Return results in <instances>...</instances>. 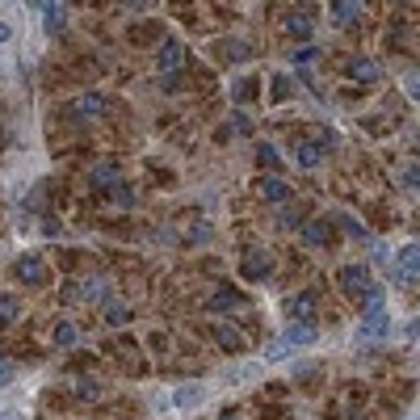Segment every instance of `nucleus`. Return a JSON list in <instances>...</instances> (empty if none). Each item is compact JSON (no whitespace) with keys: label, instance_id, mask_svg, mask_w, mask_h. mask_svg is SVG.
Instances as JSON below:
<instances>
[{"label":"nucleus","instance_id":"obj_1","mask_svg":"<svg viewBox=\"0 0 420 420\" xmlns=\"http://www.w3.org/2000/svg\"><path fill=\"white\" fill-rule=\"evenodd\" d=\"M391 332V316H387V307H382V294L374 290L370 298H366V316H362V324H357V336H387Z\"/></svg>","mask_w":420,"mask_h":420},{"label":"nucleus","instance_id":"obj_2","mask_svg":"<svg viewBox=\"0 0 420 420\" xmlns=\"http://www.w3.org/2000/svg\"><path fill=\"white\" fill-rule=\"evenodd\" d=\"M281 316H286V324H311V316H316V290L286 294L281 298Z\"/></svg>","mask_w":420,"mask_h":420},{"label":"nucleus","instance_id":"obj_3","mask_svg":"<svg viewBox=\"0 0 420 420\" xmlns=\"http://www.w3.org/2000/svg\"><path fill=\"white\" fill-rule=\"evenodd\" d=\"M340 290L353 294V298H370L378 286L370 281V269H366V265H345V269H340Z\"/></svg>","mask_w":420,"mask_h":420},{"label":"nucleus","instance_id":"obj_4","mask_svg":"<svg viewBox=\"0 0 420 420\" xmlns=\"http://www.w3.org/2000/svg\"><path fill=\"white\" fill-rule=\"evenodd\" d=\"M206 395H210V387H202V382H185V387H177V391L168 395V404H173L177 412H193V408H202V404H206Z\"/></svg>","mask_w":420,"mask_h":420},{"label":"nucleus","instance_id":"obj_5","mask_svg":"<svg viewBox=\"0 0 420 420\" xmlns=\"http://www.w3.org/2000/svg\"><path fill=\"white\" fill-rule=\"evenodd\" d=\"M286 34L290 38H311L316 34V9H290L286 13Z\"/></svg>","mask_w":420,"mask_h":420},{"label":"nucleus","instance_id":"obj_6","mask_svg":"<svg viewBox=\"0 0 420 420\" xmlns=\"http://www.w3.org/2000/svg\"><path fill=\"white\" fill-rule=\"evenodd\" d=\"M320 340V332H316V324H286V332H281V345L294 353V349H307V345H316Z\"/></svg>","mask_w":420,"mask_h":420},{"label":"nucleus","instance_id":"obj_7","mask_svg":"<svg viewBox=\"0 0 420 420\" xmlns=\"http://www.w3.org/2000/svg\"><path fill=\"white\" fill-rule=\"evenodd\" d=\"M13 269H17V278L26 281V286H43V278H47V274H43V257H38V252H21Z\"/></svg>","mask_w":420,"mask_h":420},{"label":"nucleus","instance_id":"obj_8","mask_svg":"<svg viewBox=\"0 0 420 420\" xmlns=\"http://www.w3.org/2000/svg\"><path fill=\"white\" fill-rule=\"evenodd\" d=\"M420 274V248L416 244H404L399 248V269H395V278H399V286H408V281H416Z\"/></svg>","mask_w":420,"mask_h":420},{"label":"nucleus","instance_id":"obj_9","mask_svg":"<svg viewBox=\"0 0 420 420\" xmlns=\"http://www.w3.org/2000/svg\"><path fill=\"white\" fill-rule=\"evenodd\" d=\"M181 63H185V47L177 38H168L164 47L156 50V72H177Z\"/></svg>","mask_w":420,"mask_h":420},{"label":"nucleus","instance_id":"obj_10","mask_svg":"<svg viewBox=\"0 0 420 420\" xmlns=\"http://www.w3.org/2000/svg\"><path fill=\"white\" fill-rule=\"evenodd\" d=\"M257 193H261L265 202H274V206H286V202H290V185L278 181V177H261V181H257Z\"/></svg>","mask_w":420,"mask_h":420},{"label":"nucleus","instance_id":"obj_11","mask_svg":"<svg viewBox=\"0 0 420 420\" xmlns=\"http://www.w3.org/2000/svg\"><path fill=\"white\" fill-rule=\"evenodd\" d=\"M269 265H274V261H269V252H265V248H257V252H248V257H244V278L265 281V278H269Z\"/></svg>","mask_w":420,"mask_h":420},{"label":"nucleus","instance_id":"obj_12","mask_svg":"<svg viewBox=\"0 0 420 420\" xmlns=\"http://www.w3.org/2000/svg\"><path fill=\"white\" fill-rule=\"evenodd\" d=\"M63 26H68V9L55 4V0H47V4H43V30H47V34H59Z\"/></svg>","mask_w":420,"mask_h":420},{"label":"nucleus","instance_id":"obj_13","mask_svg":"<svg viewBox=\"0 0 420 420\" xmlns=\"http://www.w3.org/2000/svg\"><path fill=\"white\" fill-rule=\"evenodd\" d=\"M328 232H332L328 219H311V223H303V244H307V248H324Z\"/></svg>","mask_w":420,"mask_h":420},{"label":"nucleus","instance_id":"obj_14","mask_svg":"<svg viewBox=\"0 0 420 420\" xmlns=\"http://www.w3.org/2000/svg\"><path fill=\"white\" fill-rule=\"evenodd\" d=\"M349 76L362 80V85H374V80H378V63L366 59V55H357V59H349Z\"/></svg>","mask_w":420,"mask_h":420},{"label":"nucleus","instance_id":"obj_15","mask_svg":"<svg viewBox=\"0 0 420 420\" xmlns=\"http://www.w3.org/2000/svg\"><path fill=\"white\" fill-rule=\"evenodd\" d=\"M118 181H122V177H118L114 164H97L93 173H89V189H114Z\"/></svg>","mask_w":420,"mask_h":420},{"label":"nucleus","instance_id":"obj_16","mask_svg":"<svg viewBox=\"0 0 420 420\" xmlns=\"http://www.w3.org/2000/svg\"><path fill=\"white\" fill-rule=\"evenodd\" d=\"M76 336H80V332H76V324H68V320H59V324L50 328V345H55V349H72Z\"/></svg>","mask_w":420,"mask_h":420},{"label":"nucleus","instance_id":"obj_17","mask_svg":"<svg viewBox=\"0 0 420 420\" xmlns=\"http://www.w3.org/2000/svg\"><path fill=\"white\" fill-rule=\"evenodd\" d=\"M76 114H80V118H97V114H105V97H101V93L76 97Z\"/></svg>","mask_w":420,"mask_h":420},{"label":"nucleus","instance_id":"obj_18","mask_svg":"<svg viewBox=\"0 0 420 420\" xmlns=\"http://www.w3.org/2000/svg\"><path fill=\"white\" fill-rule=\"evenodd\" d=\"M294 156H298V168L311 173V168H320V156H324V151H320V143H298Z\"/></svg>","mask_w":420,"mask_h":420},{"label":"nucleus","instance_id":"obj_19","mask_svg":"<svg viewBox=\"0 0 420 420\" xmlns=\"http://www.w3.org/2000/svg\"><path fill=\"white\" fill-rule=\"evenodd\" d=\"M219 55L239 63V59H248V55H252V47H248V43H239V38H227V43H219Z\"/></svg>","mask_w":420,"mask_h":420},{"label":"nucleus","instance_id":"obj_20","mask_svg":"<svg viewBox=\"0 0 420 420\" xmlns=\"http://www.w3.org/2000/svg\"><path fill=\"white\" fill-rule=\"evenodd\" d=\"M126 320H131V307H126V303H114V298H105V324H126Z\"/></svg>","mask_w":420,"mask_h":420},{"label":"nucleus","instance_id":"obj_21","mask_svg":"<svg viewBox=\"0 0 420 420\" xmlns=\"http://www.w3.org/2000/svg\"><path fill=\"white\" fill-rule=\"evenodd\" d=\"M17 316H21V303L13 294H0V328H9Z\"/></svg>","mask_w":420,"mask_h":420},{"label":"nucleus","instance_id":"obj_22","mask_svg":"<svg viewBox=\"0 0 420 420\" xmlns=\"http://www.w3.org/2000/svg\"><path fill=\"white\" fill-rule=\"evenodd\" d=\"M215 340L223 345V349H239V332L232 324H215Z\"/></svg>","mask_w":420,"mask_h":420},{"label":"nucleus","instance_id":"obj_23","mask_svg":"<svg viewBox=\"0 0 420 420\" xmlns=\"http://www.w3.org/2000/svg\"><path fill=\"white\" fill-rule=\"evenodd\" d=\"M257 160H261V168H269V173H278V168H281L278 151H274L269 143H261V147H257Z\"/></svg>","mask_w":420,"mask_h":420},{"label":"nucleus","instance_id":"obj_24","mask_svg":"<svg viewBox=\"0 0 420 420\" xmlns=\"http://www.w3.org/2000/svg\"><path fill=\"white\" fill-rule=\"evenodd\" d=\"M336 223H340L345 232L353 235V239H370V232H366V227H362V223H357L353 215H336Z\"/></svg>","mask_w":420,"mask_h":420},{"label":"nucleus","instance_id":"obj_25","mask_svg":"<svg viewBox=\"0 0 420 420\" xmlns=\"http://www.w3.org/2000/svg\"><path fill=\"white\" fill-rule=\"evenodd\" d=\"M357 13H362V9H357V0H340V4H336V9H332V17H336V21H340V26H345V21H353V17H357Z\"/></svg>","mask_w":420,"mask_h":420},{"label":"nucleus","instance_id":"obj_26","mask_svg":"<svg viewBox=\"0 0 420 420\" xmlns=\"http://www.w3.org/2000/svg\"><path fill=\"white\" fill-rule=\"evenodd\" d=\"M235 303H239V298H235V290H219V294L210 298V311H232Z\"/></svg>","mask_w":420,"mask_h":420},{"label":"nucleus","instance_id":"obj_27","mask_svg":"<svg viewBox=\"0 0 420 420\" xmlns=\"http://www.w3.org/2000/svg\"><path fill=\"white\" fill-rule=\"evenodd\" d=\"M114 202H118V206H135V189L126 185V181H118V185H114Z\"/></svg>","mask_w":420,"mask_h":420},{"label":"nucleus","instance_id":"obj_28","mask_svg":"<svg viewBox=\"0 0 420 420\" xmlns=\"http://www.w3.org/2000/svg\"><path fill=\"white\" fill-rule=\"evenodd\" d=\"M76 395H80V399H97V395H101V387H97L93 378H85V382H76Z\"/></svg>","mask_w":420,"mask_h":420},{"label":"nucleus","instance_id":"obj_29","mask_svg":"<svg viewBox=\"0 0 420 420\" xmlns=\"http://www.w3.org/2000/svg\"><path fill=\"white\" fill-rule=\"evenodd\" d=\"M13 378H17V366H13L9 357H0V387H9Z\"/></svg>","mask_w":420,"mask_h":420},{"label":"nucleus","instance_id":"obj_30","mask_svg":"<svg viewBox=\"0 0 420 420\" xmlns=\"http://www.w3.org/2000/svg\"><path fill=\"white\" fill-rule=\"evenodd\" d=\"M257 370L261 366H239L235 374H227V382H248V378H257Z\"/></svg>","mask_w":420,"mask_h":420},{"label":"nucleus","instance_id":"obj_31","mask_svg":"<svg viewBox=\"0 0 420 420\" xmlns=\"http://www.w3.org/2000/svg\"><path fill=\"white\" fill-rule=\"evenodd\" d=\"M278 227H298V215H294L290 206H281V215H278Z\"/></svg>","mask_w":420,"mask_h":420},{"label":"nucleus","instance_id":"obj_32","mask_svg":"<svg viewBox=\"0 0 420 420\" xmlns=\"http://www.w3.org/2000/svg\"><path fill=\"white\" fill-rule=\"evenodd\" d=\"M316 55H320V47H303L294 55V63H307V59H316Z\"/></svg>","mask_w":420,"mask_h":420},{"label":"nucleus","instance_id":"obj_33","mask_svg":"<svg viewBox=\"0 0 420 420\" xmlns=\"http://www.w3.org/2000/svg\"><path fill=\"white\" fill-rule=\"evenodd\" d=\"M0 420H26V412H21V408H4V412H0Z\"/></svg>","mask_w":420,"mask_h":420},{"label":"nucleus","instance_id":"obj_34","mask_svg":"<svg viewBox=\"0 0 420 420\" xmlns=\"http://www.w3.org/2000/svg\"><path fill=\"white\" fill-rule=\"evenodd\" d=\"M9 38H13V26H9V21H0V47H4Z\"/></svg>","mask_w":420,"mask_h":420}]
</instances>
